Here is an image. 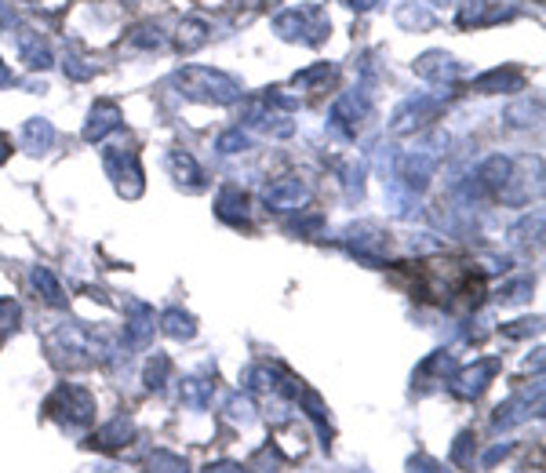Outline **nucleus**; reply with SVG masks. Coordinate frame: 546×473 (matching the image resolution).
Returning <instances> with one entry per match:
<instances>
[{"instance_id": "f257e3e1", "label": "nucleus", "mask_w": 546, "mask_h": 473, "mask_svg": "<svg viewBox=\"0 0 546 473\" xmlns=\"http://www.w3.org/2000/svg\"><path fill=\"white\" fill-rule=\"evenodd\" d=\"M175 84L182 88V95H190L197 102H215V106H230L241 99V84L233 81L230 73L208 70V66H182L175 73Z\"/></svg>"}, {"instance_id": "f03ea898", "label": "nucleus", "mask_w": 546, "mask_h": 473, "mask_svg": "<svg viewBox=\"0 0 546 473\" xmlns=\"http://www.w3.org/2000/svg\"><path fill=\"white\" fill-rule=\"evenodd\" d=\"M273 33L281 41H303V44H321L328 33H332V22L317 4H306V8H288L273 19Z\"/></svg>"}, {"instance_id": "7ed1b4c3", "label": "nucleus", "mask_w": 546, "mask_h": 473, "mask_svg": "<svg viewBox=\"0 0 546 473\" xmlns=\"http://www.w3.org/2000/svg\"><path fill=\"white\" fill-rule=\"evenodd\" d=\"M106 172H110V179L117 182V190H121L128 201H135L142 193V168L135 150H124V146L106 150Z\"/></svg>"}, {"instance_id": "20e7f679", "label": "nucleus", "mask_w": 546, "mask_h": 473, "mask_svg": "<svg viewBox=\"0 0 546 473\" xmlns=\"http://www.w3.org/2000/svg\"><path fill=\"white\" fill-rule=\"evenodd\" d=\"M368 113H372V106H368V95L364 91H346V95H339L332 106V128L339 131V135H346V139H357V131L364 128V121H368Z\"/></svg>"}, {"instance_id": "39448f33", "label": "nucleus", "mask_w": 546, "mask_h": 473, "mask_svg": "<svg viewBox=\"0 0 546 473\" xmlns=\"http://www.w3.org/2000/svg\"><path fill=\"white\" fill-rule=\"evenodd\" d=\"M48 412L62 415L70 426H81V423H91V412H95V401H91V393L81 390V386H59L55 397L48 401Z\"/></svg>"}, {"instance_id": "423d86ee", "label": "nucleus", "mask_w": 546, "mask_h": 473, "mask_svg": "<svg viewBox=\"0 0 546 473\" xmlns=\"http://www.w3.org/2000/svg\"><path fill=\"white\" fill-rule=\"evenodd\" d=\"M306 201H310V190L306 182L299 179H273L270 186H263V204L270 212H303Z\"/></svg>"}, {"instance_id": "0eeeda50", "label": "nucleus", "mask_w": 546, "mask_h": 473, "mask_svg": "<svg viewBox=\"0 0 546 473\" xmlns=\"http://www.w3.org/2000/svg\"><path fill=\"white\" fill-rule=\"evenodd\" d=\"M437 113H441V99H437V95H415V99H408L405 106L394 113V124H390V128H394L397 135H408V131H419L430 121H437Z\"/></svg>"}, {"instance_id": "6e6552de", "label": "nucleus", "mask_w": 546, "mask_h": 473, "mask_svg": "<svg viewBox=\"0 0 546 473\" xmlns=\"http://www.w3.org/2000/svg\"><path fill=\"white\" fill-rule=\"evenodd\" d=\"M415 73H419L423 81L445 88V84H452L455 77H459V62H455L448 51H426V55L415 59Z\"/></svg>"}, {"instance_id": "1a4fd4ad", "label": "nucleus", "mask_w": 546, "mask_h": 473, "mask_svg": "<svg viewBox=\"0 0 546 473\" xmlns=\"http://www.w3.org/2000/svg\"><path fill=\"white\" fill-rule=\"evenodd\" d=\"M499 368H503V364H499L496 357H488V361H477L474 368H466V372L455 375V379H452V393H455V397H463V401H474L477 393L485 390L488 379H492Z\"/></svg>"}, {"instance_id": "9d476101", "label": "nucleus", "mask_w": 546, "mask_h": 473, "mask_svg": "<svg viewBox=\"0 0 546 473\" xmlns=\"http://www.w3.org/2000/svg\"><path fill=\"white\" fill-rule=\"evenodd\" d=\"M121 121H124V113H121V106H117V102H110V99L95 102V106H91V113H88V124H84V139H88V142H102L106 135H110V131L121 128Z\"/></svg>"}, {"instance_id": "9b49d317", "label": "nucleus", "mask_w": 546, "mask_h": 473, "mask_svg": "<svg viewBox=\"0 0 546 473\" xmlns=\"http://www.w3.org/2000/svg\"><path fill=\"white\" fill-rule=\"evenodd\" d=\"M19 55L30 70H48L51 62H55L51 59V48L44 44V37H37V30H30V26L19 30Z\"/></svg>"}, {"instance_id": "f8f14e48", "label": "nucleus", "mask_w": 546, "mask_h": 473, "mask_svg": "<svg viewBox=\"0 0 546 473\" xmlns=\"http://www.w3.org/2000/svg\"><path fill=\"white\" fill-rule=\"evenodd\" d=\"M525 88V73L514 70V66H499V70L485 73V77H477L474 81V91H481V95H492V91H521Z\"/></svg>"}, {"instance_id": "ddd939ff", "label": "nucleus", "mask_w": 546, "mask_h": 473, "mask_svg": "<svg viewBox=\"0 0 546 473\" xmlns=\"http://www.w3.org/2000/svg\"><path fill=\"white\" fill-rule=\"evenodd\" d=\"M215 212H219V219L233 222V226H248V197H244L237 186H226V190L219 193Z\"/></svg>"}, {"instance_id": "4468645a", "label": "nucleus", "mask_w": 546, "mask_h": 473, "mask_svg": "<svg viewBox=\"0 0 546 473\" xmlns=\"http://www.w3.org/2000/svg\"><path fill=\"white\" fill-rule=\"evenodd\" d=\"M208 37H212V30H208V22L204 19H182L179 22V37H175V44H179V51H197L208 44Z\"/></svg>"}, {"instance_id": "2eb2a0df", "label": "nucleus", "mask_w": 546, "mask_h": 473, "mask_svg": "<svg viewBox=\"0 0 546 473\" xmlns=\"http://www.w3.org/2000/svg\"><path fill=\"white\" fill-rule=\"evenodd\" d=\"M168 172L179 182H186L190 190H201V168H197V161H193L190 153H182V150L168 153Z\"/></svg>"}, {"instance_id": "dca6fc26", "label": "nucleus", "mask_w": 546, "mask_h": 473, "mask_svg": "<svg viewBox=\"0 0 546 473\" xmlns=\"http://www.w3.org/2000/svg\"><path fill=\"white\" fill-rule=\"evenodd\" d=\"M22 139H26V150L30 153H44L51 150V142H55V128H51L44 117H33V121H26V128H22Z\"/></svg>"}, {"instance_id": "f3484780", "label": "nucleus", "mask_w": 546, "mask_h": 473, "mask_svg": "<svg viewBox=\"0 0 546 473\" xmlns=\"http://www.w3.org/2000/svg\"><path fill=\"white\" fill-rule=\"evenodd\" d=\"M397 22H401L405 30H412V33H423V30L434 26V15H430L423 4H401V8H397Z\"/></svg>"}, {"instance_id": "a211bd4d", "label": "nucleus", "mask_w": 546, "mask_h": 473, "mask_svg": "<svg viewBox=\"0 0 546 473\" xmlns=\"http://www.w3.org/2000/svg\"><path fill=\"white\" fill-rule=\"evenodd\" d=\"M161 328H164V335H172V339H193V332H197L193 317H190V313H182V310H168V313H164Z\"/></svg>"}, {"instance_id": "6ab92c4d", "label": "nucleus", "mask_w": 546, "mask_h": 473, "mask_svg": "<svg viewBox=\"0 0 546 473\" xmlns=\"http://www.w3.org/2000/svg\"><path fill=\"white\" fill-rule=\"evenodd\" d=\"M33 288L44 295V302H51V306H62L66 302V295H62V284L55 281V273L44 270V266H37L33 270Z\"/></svg>"}, {"instance_id": "aec40b11", "label": "nucleus", "mask_w": 546, "mask_h": 473, "mask_svg": "<svg viewBox=\"0 0 546 473\" xmlns=\"http://www.w3.org/2000/svg\"><path fill=\"white\" fill-rule=\"evenodd\" d=\"M128 44H135V48H164V37L161 30L153 26V22H146V26H139V30H132V37H128Z\"/></svg>"}, {"instance_id": "412c9836", "label": "nucleus", "mask_w": 546, "mask_h": 473, "mask_svg": "<svg viewBox=\"0 0 546 473\" xmlns=\"http://www.w3.org/2000/svg\"><path fill=\"white\" fill-rule=\"evenodd\" d=\"M146 473H186V463H182L179 455L172 452H153L150 455V470Z\"/></svg>"}, {"instance_id": "4be33fe9", "label": "nucleus", "mask_w": 546, "mask_h": 473, "mask_svg": "<svg viewBox=\"0 0 546 473\" xmlns=\"http://www.w3.org/2000/svg\"><path fill=\"white\" fill-rule=\"evenodd\" d=\"M248 146V135L241 128H230L226 135H219V150L223 153H241Z\"/></svg>"}, {"instance_id": "5701e85b", "label": "nucleus", "mask_w": 546, "mask_h": 473, "mask_svg": "<svg viewBox=\"0 0 546 473\" xmlns=\"http://www.w3.org/2000/svg\"><path fill=\"white\" fill-rule=\"evenodd\" d=\"M62 70L70 73L73 81H88V77H95V66H84V59H77V55H66Z\"/></svg>"}, {"instance_id": "b1692460", "label": "nucleus", "mask_w": 546, "mask_h": 473, "mask_svg": "<svg viewBox=\"0 0 546 473\" xmlns=\"http://www.w3.org/2000/svg\"><path fill=\"white\" fill-rule=\"evenodd\" d=\"M19 324V306L11 299H0V332H11Z\"/></svg>"}, {"instance_id": "393cba45", "label": "nucleus", "mask_w": 546, "mask_h": 473, "mask_svg": "<svg viewBox=\"0 0 546 473\" xmlns=\"http://www.w3.org/2000/svg\"><path fill=\"white\" fill-rule=\"evenodd\" d=\"M346 8H354V11H372V8H379L383 0H343Z\"/></svg>"}, {"instance_id": "a878e982", "label": "nucleus", "mask_w": 546, "mask_h": 473, "mask_svg": "<svg viewBox=\"0 0 546 473\" xmlns=\"http://www.w3.org/2000/svg\"><path fill=\"white\" fill-rule=\"evenodd\" d=\"M0 84H11V73H8V66L0 62Z\"/></svg>"}, {"instance_id": "bb28decb", "label": "nucleus", "mask_w": 546, "mask_h": 473, "mask_svg": "<svg viewBox=\"0 0 546 473\" xmlns=\"http://www.w3.org/2000/svg\"><path fill=\"white\" fill-rule=\"evenodd\" d=\"M22 4H37V0H22Z\"/></svg>"}, {"instance_id": "cd10ccee", "label": "nucleus", "mask_w": 546, "mask_h": 473, "mask_svg": "<svg viewBox=\"0 0 546 473\" xmlns=\"http://www.w3.org/2000/svg\"><path fill=\"white\" fill-rule=\"evenodd\" d=\"M128 4H135V0H128Z\"/></svg>"}]
</instances>
